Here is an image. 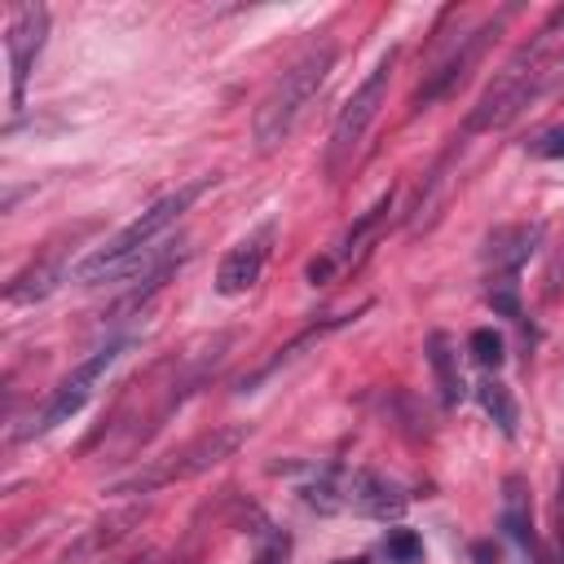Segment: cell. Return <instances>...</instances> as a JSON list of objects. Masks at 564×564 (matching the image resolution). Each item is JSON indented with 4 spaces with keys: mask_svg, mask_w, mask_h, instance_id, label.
<instances>
[{
    "mask_svg": "<svg viewBox=\"0 0 564 564\" xmlns=\"http://www.w3.org/2000/svg\"><path fill=\"white\" fill-rule=\"evenodd\" d=\"M476 397H480L485 414L498 423V432H502V436H511V432H516V401H511L507 383H498V379H480Z\"/></svg>",
    "mask_w": 564,
    "mask_h": 564,
    "instance_id": "obj_14",
    "label": "cell"
},
{
    "mask_svg": "<svg viewBox=\"0 0 564 564\" xmlns=\"http://www.w3.org/2000/svg\"><path fill=\"white\" fill-rule=\"evenodd\" d=\"M383 555H388L392 564H419V560H423V538L410 533V529H388Z\"/></svg>",
    "mask_w": 564,
    "mask_h": 564,
    "instance_id": "obj_16",
    "label": "cell"
},
{
    "mask_svg": "<svg viewBox=\"0 0 564 564\" xmlns=\"http://www.w3.org/2000/svg\"><path fill=\"white\" fill-rule=\"evenodd\" d=\"M62 278H66V251L53 247L44 260H35L26 273H18V278L9 282V304H35V300H44Z\"/></svg>",
    "mask_w": 564,
    "mask_h": 564,
    "instance_id": "obj_12",
    "label": "cell"
},
{
    "mask_svg": "<svg viewBox=\"0 0 564 564\" xmlns=\"http://www.w3.org/2000/svg\"><path fill=\"white\" fill-rule=\"evenodd\" d=\"M339 564H370V560H339Z\"/></svg>",
    "mask_w": 564,
    "mask_h": 564,
    "instance_id": "obj_19",
    "label": "cell"
},
{
    "mask_svg": "<svg viewBox=\"0 0 564 564\" xmlns=\"http://www.w3.org/2000/svg\"><path fill=\"white\" fill-rule=\"evenodd\" d=\"M564 79V9H555V18L516 48V57L502 66V75L480 93L467 132H494L507 128L529 101H538L546 88H555Z\"/></svg>",
    "mask_w": 564,
    "mask_h": 564,
    "instance_id": "obj_1",
    "label": "cell"
},
{
    "mask_svg": "<svg viewBox=\"0 0 564 564\" xmlns=\"http://www.w3.org/2000/svg\"><path fill=\"white\" fill-rule=\"evenodd\" d=\"M467 348H471V357H476L485 370H498V366H502V348H507V344H502V335H498L494 326H480V330H471V335H467Z\"/></svg>",
    "mask_w": 564,
    "mask_h": 564,
    "instance_id": "obj_15",
    "label": "cell"
},
{
    "mask_svg": "<svg viewBox=\"0 0 564 564\" xmlns=\"http://www.w3.org/2000/svg\"><path fill=\"white\" fill-rule=\"evenodd\" d=\"M498 31V22H485V26H476L471 35H458V44L427 70V79L419 84V93H414V106H432V101H441V97H449L463 79H467V70L480 62V53H485V44H489V35Z\"/></svg>",
    "mask_w": 564,
    "mask_h": 564,
    "instance_id": "obj_8",
    "label": "cell"
},
{
    "mask_svg": "<svg viewBox=\"0 0 564 564\" xmlns=\"http://www.w3.org/2000/svg\"><path fill=\"white\" fill-rule=\"evenodd\" d=\"M427 361H432V370H436L441 401H445V405H458V401L467 397V383H463L458 348L449 344V335H432V339H427Z\"/></svg>",
    "mask_w": 564,
    "mask_h": 564,
    "instance_id": "obj_13",
    "label": "cell"
},
{
    "mask_svg": "<svg viewBox=\"0 0 564 564\" xmlns=\"http://www.w3.org/2000/svg\"><path fill=\"white\" fill-rule=\"evenodd\" d=\"M242 436H247L242 427H216V432H203V436H194L189 445H181V449H172V454L154 458L150 467H141V471L123 476L110 494H154V489H163V485L189 480V476H198V471H207V467L225 463V458L242 445Z\"/></svg>",
    "mask_w": 564,
    "mask_h": 564,
    "instance_id": "obj_4",
    "label": "cell"
},
{
    "mask_svg": "<svg viewBox=\"0 0 564 564\" xmlns=\"http://www.w3.org/2000/svg\"><path fill=\"white\" fill-rule=\"evenodd\" d=\"M119 352H123V339H110V344H101V348H93L57 388H53V397H48V405L40 410V423L31 427V432H53L57 423H66V419H75L84 405H88V397L97 392V383L106 379V370L119 361Z\"/></svg>",
    "mask_w": 564,
    "mask_h": 564,
    "instance_id": "obj_6",
    "label": "cell"
},
{
    "mask_svg": "<svg viewBox=\"0 0 564 564\" xmlns=\"http://www.w3.org/2000/svg\"><path fill=\"white\" fill-rule=\"evenodd\" d=\"M256 564H286V542H278V538H269L260 551H256Z\"/></svg>",
    "mask_w": 564,
    "mask_h": 564,
    "instance_id": "obj_18",
    "label": "cell"
},
{
    "mask_svg": "<svg viewBox=\"0 0 564 564\" xmlns=\"http://www.w3.org/2000/svg\"><path fill=\"white\" fill-rule=\"evenodd\" d=\"M207 185H212V176L189 181V185H181L176 194H163L159 203H150L137 220H128L115 238H106L88 260L75 264V282H79V286H106V282H119V278L137 273V264H145V256H150V242H154L163 229H172V225L181 220V212H185Z\"/></svg>",
    "mask_w": 564,
    "mask_h": 564,
    "instance_id": "obj_2",
    "label": "cell"
},
{
    "mask_svg": "<svg viewBox=\"0 0 564 564\" xmlns=\"http://www.w3.org/2000/svg\"><path fill=\"white\" fill-rule=\"evenodd\" d=\"M44 35H48V9L44 4H18V9H9L4 53H9V110L13 115L26 101V79L35 70L40 48H44Z\"/></svg>",
    "mask_w": 564,
    "mask_h": 564,
    "instance_id": "obj_7",
    "label": "cell"
},
{
    "mask_svg": "<svg viewBox=\"0 0 564 564\" xmlns=\"http://www.w3.org/2000/svg\"><path fill=\"white\" fill-rule=\"evenodd\" d=\"M330 66H335V44L322 40V44H308V48L273 79V88H269L264 101L256 106V123H251L260 150H278V145L295 132V123L304 119L308 101H313L317 88L326 84Z\"/></svg>",
    "mask_w": 564,
    "mask_h": 564,
    "instance_id": "obj_3",
    "label": "cell"
},
{
    "mask_svg": "<svg viewBox=\"0 0 564 564\" xmlns=\"http://www.w3.org/2000/svg\"><path fill=\"white\" fill-rule=\"evenodd\" d=\"M502 529L507 538L533 560V564H546V546L538 542V529H533V507H529V489L520 476H511L502 485Z\"/></svg>",
    "mask_w": 564,
    "mask_h": 564,
    "instance_id": "obj_10",
    "label": "cell"
},
{
    "mask_svg": "<svg viewBox=\"0 0 564 564\" xmlns=\"http://www.w3.org/2000/svg\"><path fill=\"white\" fill-rule=\"evenodd\" d=\"M538 238H542V225H507V229H494V238H489L494 282H516V273L533 256Z\"/></svg>",
    "mask_w": 564,
    "mask_h": 564,
    "instance_id": "obj_11",
    "label": "cell"
},
{
    "mask_svg": "<svg viewBox=\"0 0 564 564\" xmlns=\"http://www.w3.org/2000/svg\"><path fill=\"white\" fill-rule=\"evenodd\" d=\"M273 238H278V225L264 220V225L251 229L238 247H229V256H225L220 269H216V291H220V295H247V291L260 282V273H264V260H269V251H273Z\"/></svg>",
    "mask_w": 564,
    "mask_h": 564,
    "instance_id": "obj_9",
    "label": "cell"
},
{
    "mask_svg": "<svg viewBox=\"0 0 564 564\" xmlns=\"http://www.w3.org/2000/svg\"><path fill=\"white\" fill-rule=\"evenodd\" d=\"M529 154H533V159H564V123L538 132V137L529 141Z\"/></svg>",
    "mask_w": 564,
    "mask_h": 564,
    "instance_id": "obj_17",
    "label": "cell"
},
{
    "mask_svg": "<svg viewBox=\"0 0 564 564\" xmlns=\"http://www.w3.org/2000/svg\"><path fill=\"white\" fill-rule=\"evenodd\" d=\"M392 66H397V48H388V53L375 62V70L357 84V93L344 101V110H339V119H335V128H330V145H326V172H330V176H339V172L352 163V154L361 150L370 123L379 119V110H383V101H388Z\"/></svg>",
    "mask_w": 564,
    "mask_h": 564,
    "instance_id": "obj_5",
    "label": "cell"
}]
</instances>
